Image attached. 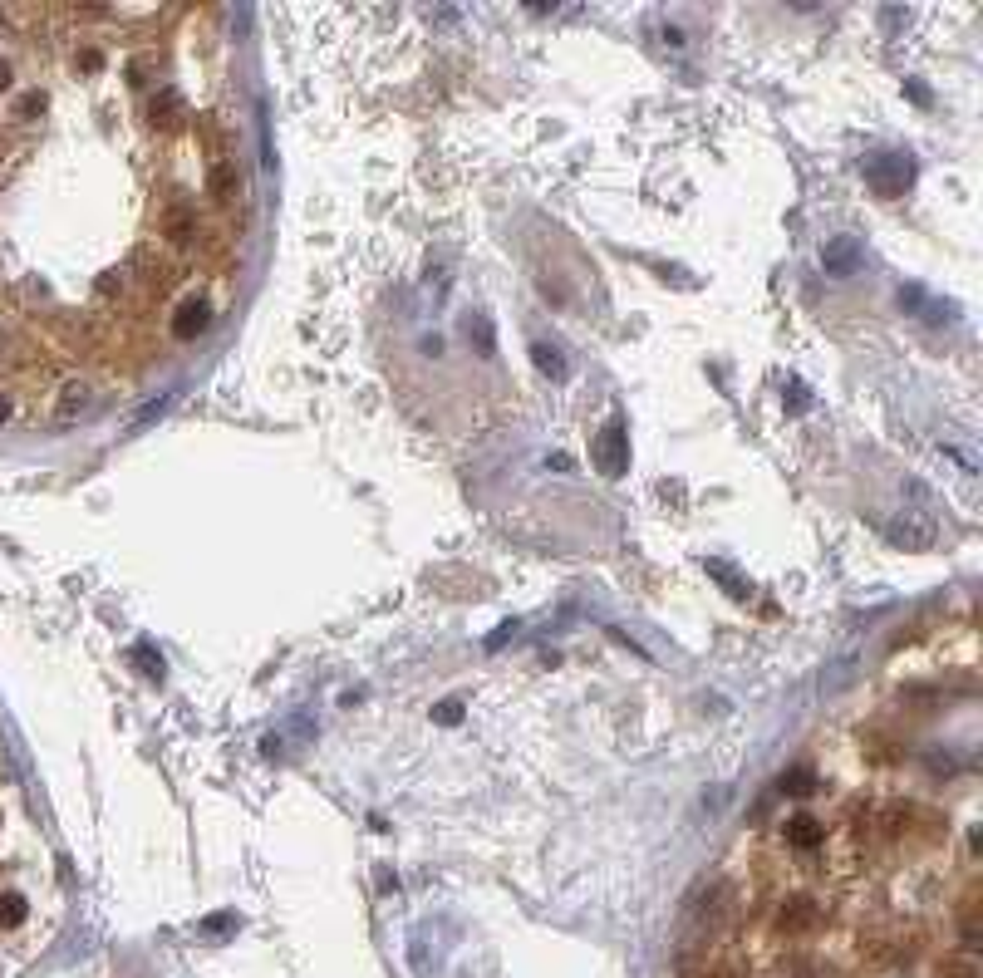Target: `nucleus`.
Returning <instances> with one entry per match:
<instances>
[{"mask_svg": "<svg viewBox=\"0 0 983 978\" xmlns=\"http://www.w3.org/2000/svg\"><path fill=\"white\" fill-rule=\"evenodd\" d=\"M861 173H866V182L880 197H900L915 182V163L905 153H870L866 163H861Z\"/></svg>", "mask_w": 983, "mask_h": 978, "instance_id": "nucleus-1", "label": "nucleus"}, {"mask_svg": "<svg viewBox=\"0 0 983 978\" xmlns=\"http://www.w3.org/2000/svg\"><path fill=\"white\" fill-rule=\"evenodd\" d=\"M595 467L605 477H625V467H630V428H625V418H610L600 428V438H595Z\"/></svg>", "mask_w": 983, "mask_h": 978, "instance_id": "nucleus-2", "label": "nucleus"}, {"mask_svg": "<svg viewBox=\"0 0 983 978\" xmlns=\"http://www.w3.org/2000/svg\"><path fill=\"white\" fill-rule=\"evenodd\" d=\"M934 536H939V526L929 517H920V512H900V517L885 526V541L900 546V551H929Z\"/></svg>", "mask_w": 983, "mask_h": 978, "instance_id": "nucleus-3", "label": "nucleus"}, {"mask_svg": "<svg viewBox=\"0 0 983 978\" xmlns=\"http://www.w3.org/2000/svg\"><path fill=\"white\" fill-rule=\"evenodd\" d=\"M856 266H861V241L856 236H831L821 246V271L826 276H851Z\"/></svg>", "mask_w": 983, "mask_h": 978, "instance_id": "nucleus-4", "label": "nucleus"}, {"mask_svg": "<svg viewBox=\"0 0 983 978\" xmlns=\"http://www.w3.org/2000/svg\"><path fill=\"white\" fill-rule=\"evenodd\" d=\"M811 924H816V900L811 895H787L782 900V910H777V934H807Z\"/></svg>", "mask_w": 983, "mask_h": 978, "instance_id": "nucleus-5", "label": "nucleus"}, {"mask_svg": "<svg viewBox=\"0 0 983 978\" xmlns=\"http://www.w3.org/2000/svg\"><path fill=\"white\" fill-rule=\"evenodd\" d=\"M207 325H212V305H207V300H182V305H177V315H173L177 340H197Z\"/></svg>", "mask_w": 983, "mask_h": 978, "instance_id": "nucleus-6", "label": "nucleus"}, {"mask_svg": "<svg viewBox=\"0 0 983 978\" xmlns=\"http://www.w3.org/2000/svg\"><path fill=\"white\" fill-rule=\"evenodd\" d=\"M821 841H826V826H821L816 816L802 811V816H792V821H787V846H797V851H816Z\"/></svg>", "mask_w": 983, "mask_h": 978, "instance_id": "nucleus-7", "label": "nucleus"}, {"mask_svg": "<svg viewBox=\"0 0 983 978\" xmlns=\"http://www.w3.org/2000/svg\"><path fill=\"white\" fill-rule=\"evenodd\" d=\"M236 187H241V173H236V163H212V173H207V192H212L217 202H232Z\"/></svg>", "mask_w": 983, "mask_h": 978, "instance_id": "nucleus-8", "label": "nucleus"}, {"mask_svg": "<svg viewBox=\"0 0 983 978\" xmlns=\"http://www.w3.org/2000/svg\"><path fill=\"white\" fill-rule=\"evenodd\" d=\"M531 359H536V369L546 374V379H566L571 374V364H566V354L551 345H531Z\"/></svg>", "mask_w": 983, "mask_h": 978, "instance_id": "nucleus-9", "label": "nucleus"}, {"mask_svg": "<svg viewBox=\"0 0 983 978\" xmlns=\"http://www.w3.org/2000/svg\"><path fill=\"white\" fill-rule=\"evenodd\" d=\"M84 403H89V384H64V389H59V403H55V418H59V423H64V418H74Z\"/></svg>", "mask_w": 983, "mask_h": 978, "instance_id": "nucleus-10", "label": "nucleus"}, {"mask_svg": "<svg viewBox=\"0 0 983 978\" xmlns=\"http://www.w3.org/2000/svg\"><path fill=\"white\" fill-rule=\"evenodd\" d=\"M787 797H811L816 792V772L811 767H792V772H782V782H777Z\"/></svg>", "mask_w": 983, "mask_h": 978, "instance_id": "nucleus-11", "label": "nucleus"}, {"mask_svg": "<svg viewBox=\"0 0 983 978\" xmlns=\"http://www.w3.org/2000/svg\"><path fill=\"white\" fill-rule=\"evenodd\" d=\"M25 915H30V905H25V895H0V929H20L25 924Z\"/></svg>", "mask_w": 983, "mask_h": 978, "instance_id": "nucleus-12", "label": "nucleus"}, {"mask_svg": "<svg viewBox=\"0 0 983 978\" xmlns=\"http://www.w3.org/2000/svg\"><path fill=\"white\" fill-rule=\"evenodd\" d=\"M467 340H477V354H497V335H492V320L487 315H472L467 320Z\"/></svg>", "mask_w": 983, "mask_h": 978, "instance_id": "nucleus-13", "label": "nucleus"}, {"mask_svg": "<svg viewBox=\"0 0 983 978\" xmlns=\"http://www.w3.org/2000/svg\"><path fill=\"white\" fill-rule=\"evenodd\" d=\"M939 978H979V964H974V954L944 959V964H939Z\"/></svg>", "mask_w": 983, "mask_h": 978, "instance_id": "nucleus-14", "label": "nucleus"}, {"mask_svg": "<svg viewBox=\"0 0 983 978\" xmlns=\"http://www.w3.org/2000/svg\"><path fill=\"white\" fill-rule=\"evenodd\" d=\"M168 236H173V241H187V236H192V217H187V207H173V212H168Z\"/></svg>", "mask_w": 983, "mask_h": 978, "instance_id": "nucleus-15", "label": "nucleus"}, {"mask_svg": "<svg viewBox=\"0 0 983 978\" xmlns=\"http://www.w3.org/2000/svg\"><path fill=\"white\" fill-rule=\"evenodd\" d=\"M433 718L453 728V723H463V703H458V698H448V703H438V708H433Z\"/></svg>", "mask_w": 983, "mask_h": 978, "instance_id": "nucleus-16", "label": "nucleus"}, {"mask_svg": "<svg viewBox=\"0 0 983 978\" xmlns=\"http://www.w3.org/2000/svg\"><path fill=\"white\" fill-rule=\"evenodd\" d=\"M15 109H20V118H35V114H40V109H45V94L35 89V94H25V99H20Z\"/></svg>", "mask_w": 983, "mask_h": 978, "instance_id": "nucleus-17", "label": "nucleus"}, {"mask_svg": "<svg viewBox=\"0 0 983 978\" xmlns=\"http://www.w3.org/2000/svg\"><path fill=\"white\" fill-rule=\"evenodd\" d=\"M787 403H792V413H802V408H807V394H802V384H787Z\"/></svg>", "mask_w": 983, "mask_h": 978, "instance_id": "nucleus-18", "label": "nucleus"}, {"mask_svg": "<svg viewBox=\"0 0 983 978\" xmlns=\"http://www.w3.org/2000/svg\"><path fill=\"white\" fill-rule=\"evenodd\" d=\"M900 305H925V290H920V286H900Z\"/></svg>", "mask_w": 983, "mask_h": 978, "instance_id": "nucleus-19", "label": "nucleus"}, {"mask_svg": "<svg viewBox=\"0 0 983 978\" xmlns=\"http://www.w3.org/2000/svg\"><path fill=\"white\" fill-rule=\"evenodd\" d=\"M74 64H79V69H99V64H104V55H99V50H79V59H74Z\"/></svg>", "mask_w": 983, "mask_h": 978, "instance_id": "nucleus-20", "label": "nucleus"}, {"mask_svg": "<svg viewBox=\"0 0 983 978\" xmlns=\"http://www.w3.org/2000/svg\"><path fill=\"white\" fill-rule=\"evenodd\" d=\"M708 978H748L743 969H718V974H708Z\"/></svg>", "mask_w": 983, "mask_h": 978, "instance_id": "nucleus-21", "label": "nucleus"}, {"mask_svg": "<svg viewBox=\"0 0 983 978\" xmlns=\"http://www.w3.org/2000/svg\"><path fill=\"white\" fill-rule=\"evenodd\" d=\"M0 89H10V64L0 59Z\"/></svg>", "mask_w": 983, "mask_h": 978, "instance_id": "nucleus-22", "label": "nucleus"}, {"mask_svg": "<svg viewBox=\"0 0 983 978\" xmlns=\"http://www.w3.org/2000/svg\"><path fill=\"white\" fill-rule=\"evenodd\" d=\"M5 418H10V403L0 399V423H5Z\"/></svg>", "mask_w": 983, "mask_h": 978, "instance_id": "nucleus-23", "label": "nucleus"}]
</instances>
